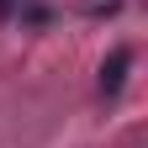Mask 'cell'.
<instances>
[{
    "mask_svg": "<svg viewBox=\"0 0 148 148\" xmlns=\"http://www.w3.org/2000/svg\"><path fill=\"white\" fill-rule=\"evenodd\" d=\"M16 5H21V0H0V16H16Z\"/></svg>",
    "mask_w": 148,
    "mask_h": 148,
    "instance_id": "7a4b0ae2",
    "label": "cell"
},
{
    "mask_svg": "<svg viewBox=\"0 0 148 148\" xmlns=\"http://www.w3.org/2000/svg\"><path fill=\"white\" fill-rule=\"evenodd\" d=\"M127 69H132V48H111V58L101 64V95H122V85H127Z\"/></svg>",
    "mask_w": 148,
    "mask_h": 148,
    "instance_id": "6da1fadb",
    "label": "cell"
}]
</instances>
